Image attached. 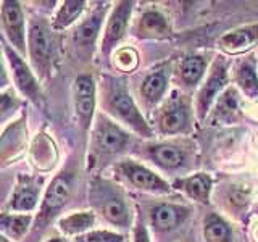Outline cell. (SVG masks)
<instances>
[{"instance_id":"cell-21","label":"cell","mask_w":258,"mask_h":242,"mask_svg":"<svg viewBox=\"0 0 258 242\" xmlns=\"http://www.w3.org/2000/svg\"><path fill=\"white\" fill-rule=\"evenodd\" d=\"M95 221L94 213L89 212H81V213H73L60 220V229L67 234V236H81L84 231H87Z\"/></svg>"},{"instance_id":"cell-10","label":"cell","mask_w":258,"mask_h":242,"mask_svg":"<svg viewBox=\"0 0 258 242\" xmlns=\"http://www.w3.org/2000/svg\"><path fill=\"white\" fill-rule=\"evenodd\" d=\"M94 141L100 152L118 153L127 145L129 137L121 128L113 125L107 118L100 116L94 131Z\"/></svg>"},{"instance_id":"cell-32","label":"cell","mask_w":258,"mask_h":242,"mask_svg":"<svg viewBox=\"0 0 258 242\" xmlns=\"http://www.w3.org/2000/svg\"><path fill=\"white\" fill-rule=\"evenodd\" d=\"M256 237H258V229H256Z\"/></svg>"},{"instance_id":"cell-20","label":"cell","mask_w":258,"mask_h":242,"mask_svg":"<svg viewBox=\"0 0 258 242\" xmlns=\"http://www.w3.org/2000/svg\"><path fill=\"white\" fill-rule=\"evenodd\" d=\"M37 196H39V189L36 184H32L31 181L20 183L16 186V191L12 197L10 208L18 210V212H29V210L36 207Z\"/></svg>"},{"instance_id":"cell-12","label":"cell","mask_w":258,"mask_h":242,"mask_svg":"<svg viewBox=\"0 0 258 242\" xmlns=\"http://www.w3.org/2000/svg\"><path fill=\"white\" fill-rule=\"evenodd\" d=\"M103 13L105 12H95L92 13L86 21H83L79 26L75 29V34H73V44L79 50H86L92 52L94 42L99 34L100 26H102V20H103Z\"/></svg>"},{"instance_id":"cell-26","label":"cell","mask_w":258,"mask_h":242,"mask_svg":"<svg viewBox=\"0 0 258 242\" xmlns=\"http://www.w3.org/2000/svg\"><path fill=\"white\" fill-rule=\"evenodd\" d=\"M152 158L163 168H177L182 165L184 155L173 145H155L150 150Z\"/></svg>"},{"instance_id":"cell-27","label":"cell","mask_w":258,"mask_h":242,"mask_svg":"<svg viewBox=\"0 0 258 242\" xmlns=\"http://www.w3.org/2000/svg\"><path fill=\"white\" fill-rule=\"evenodd\" d=\"M237 111H239L237 92L234 91V89H226V91L220 95V99H218L216 115L226 121H231L237 115Z\"/></svg>"},{"instance_id":"cell-14","label":"cell","mask_w":258,"mask_h":242,"mask_svg":"<svg viewBox=\"0 0 258 242\" xmlns=\"http://www.w3.org/2000/svg\"><path fill=\"white\" fill-rule=\"evenodd\" d=\"M137 32H139L141 37L163 39L169 36V24L161 13L155 10H149L141 16Z\"/></svg>"},{"instance_id":"cell-13","label":"cell","mask_w":258,"mask_h":242,"mask_svg":"<svg viewBox=\"0 0 258 242\" xmlns=\"http://www.w3.org/2000/svg\"><path fill=\"white\" fill-rule=\"evenodd\" d=\"M185 216H187V208L179 205L163 204L153 208L152 223L158 231H168L176 228L179 223H182Z\"/></svg>"},{"instance_id":"cell-19","label":"cell","mask_w":258,"mask_h":242,"mask_svg":"<svg viewBox=\"0 0 258 242\" xmlns=\"http://www.w3.org/2000/svg\"><path fill=\"white\" fill-rule=\"evenodd\" d=\"M166 84H168V78L165 71H157L149 75L144 79L141 87V94L144 97V100L149 105L157 103L166 92Z\"/></svg>"},{"instance_id":"cell-28","label":"cell","mask_w":258,"mask_h":242,"mask_svg":"<svg viewBox=\"0 0 258 242\" xmlns=\"http://www.w3.org/2000/svg\"><path fill=\"white\" fill-rule=\"evenodd\" d=\"M137 53L134 48H121L115 55V67L121 71H133L137 67Z\"/></svg>"},{"instance_id":"cell-23","label":"cell","mask_w":258,"mask_h":242,"mask_svg":"<svg viewBox=\"0 0 258 242\" xmlns=\"http://www.w3.org/2000/svg\"><path fill=\"white\" fill-rule=\"evenodd\" d=\"M205 67H207V63L202 56H199V55L185 56L181 63V68H179L182 83L185 86H196L202 79V76H204Z\"/></svg>"},{"instance_id":"cell-7","label":"cell","mask_w":258,"mask_h":242,"mask_svg":"<svg viewBox=\"0 0 258 242\" xmlns=\"http://www.w3.org/2000/svg\"><path fill=\"white\" fill-rule=\"evenodd\" d=\"M226 83H228L226 65L223 60H216L205 86L200 89L199 97H197V113H199L200 119H204L207 116V113L210 110V105H212L216 97L221 94Z\"/></svg>"},{"instance_id":"cell-15","label":"cell","mask_w":258,"mask_h":242,"mask_svg":"<svg viewBox=\"0 0 258 242\" xmlns=\"http://www.w3.org/2000/svg\"><path fill=\"white\" fill-rule=\"evenodd\" d=\"M187 110H185L181 103L171 102L165 108V111L160 115V131L163 134H176L181 133L187 126Z\"/></svg>"},{"instance_id":"cell-2","label":"cell","mask_w":258,"mask_h":242,"mask_svg":"<svg viewBox=\"0 0 258 242\" xmlns=\"http://www.w3.org/2000/svg\"><path fill=\"white\" fill-rule=\"evenodd\" d=\"M28 44L32 68L39 76H48L53 62V39L48 28L40 23H32Z\"/></svg>"},{"instance_id":"cell-31","label":"cell","mask_w":258,"mask_h":242,"mask_svg":"<svg viewBox=\"0 0 258 242\" xmlns=\"http://www.w3.org/2000/svg\"><path fill=\"white\" fill-rule=\"evenodd\" d=\"M47 242H68V240H64V239H58V237H55V239H50V240H47Z\"/></svg>"},{"instance_id":"cell-22","label":"cell","mask_w":258,"mask_h":242,"mask_svg":"<svg viewBox=\"0 0 258 242\" xmlns=\"http://www.w3.org/2000/svg\"><path fill=\"white\" fill-rule=\"evenodd\" d=\"M32 216L31 215H7L4 213L0 218V228L4 236L12 239H21L26 234Z\"/></svg>"},{"instance_id":"cell-11","label":"cell","mask_w":258,"mask_h":242,"mask_svg":"<svg viewBox=\"0 0 258 242\" xmlns=\"http://www.w3.org/2000/svg\"><path fill=\"white\" fill-rule=\"evenodd\" d=\"M258 42V26H245L224 34L218 44L226 53H242Z\"/></svg>"},{"instance_id":"cell-4","label":"cell","mask_w":258,"mask_h":242,"mask_svg":"<svg viewBox=\"0 0 258 242\" xmlns=\"http://www.w3.org/2000/svg\"><path fill=\"white\" fill-rule=\"evenodd\" d=\"M75 95V108L83 131H87L92 125L94 110H95V83L92 76L83 75L75 81L73 87Z\"/></svg>"},{"instance_id":"cell-6","label":"cell","mask_w":258,"mask_h":242,"mask_svg":"<svg viewBox=\"0 0 258 242\" xmlns=\"http://www.w3.org/2000/svg\"><path fill=\"white\" fill-rule=\"evenodd\" d=\"M133 5H134L133 2H118L115 8H113L108 23H107V28H105L103 40H102V52L105 55H108L111 52V48L126 34L127 21L133 12Z\"/></svg>"},{"instance_id":"cell-25","label":"cell","mask_w":258,"mask_h":242,"mask_svg":"<svg viewBox=\"0 0 258 242\" xmlns=\"http://www.w3.org/2000/svg\"><path fill=\"white\" fill-rule=\"evenodd\" d=\"M84 5L86 2H83V0H67V2H63L55 16L53 26L56 29L68 28L70 24H73L79 18V15L84 10Z\"/></svg>"},{"instance_id":"cell-8","label":"cell","mask_w":258,"mask_h":242,"mask_svg":"<svg viewBox=\"0 0 258 242\" xmlns=\"http://www.w3.org/2000/svg\"><path fill=\"white\" fill-rule=\"evenodd\" d=\"M71 196V176L68 173H61L50 183L45 192L42 204V220L50 221L52 218L67 205Z\"/></svg>"},{"instance_id":"cell-18","label":"cell","mask_w":258,"mask_h":242,"mask_svg":"<svg viewBox=\"0 0 258 242\" xmlns=\"http://www.w3.org/2000/svg\"><path fill=\"white\" fill-rule=\"evenodd\" d=\"M236 81H237L239 87L244 91V94H247L248 97L258 95V75H256L255 60L252 56L239 63L237 73H236Z\"/></svg>"},{"instance_id":"cell-24","label":"cell","mask_w":258,"mask_h":242,"mask_svg":"<svg viewBox=\"0 0 258 242\" xmlns=\"http://www.w3.org/2000/svg\"><path fill=\"white\" fill-rule=\"evenodd\" d=\"M204 236L207 242H231L232 231L224 220L216 215H212L205 220Z\"/></svg>"},{"instance_id":"cell-5","label":"cell","mask_w":258,"mask_h":242,"mask_svg":"<svg viewBox=\"0 0 258 242\" xmlns=\"http://www.w3.org/2000/svg\"><path fill=\"white\" fill-rule=\"evenodd\" d=\"M2 26L7 39L18 52H26V32H24V16L18 2L4 0L2 2Z\"/></svg>"},{"instance_id":"cell-1","label":"cell","mask_w":258,"mask_h":242,"mask_svg":"<svg viewBox=\"0 0 258 242\" xmlns=\"http://www.w3.org/2000/svg\"><path fill=\"white\" fill-rule=\"evenodd\" d=\"M105 107L108 108L113 116L121 119L127 126H131L134 131L147 137L150 136V128L137 110L131 94L126 91V86L123 83L113 81L107 87V91H105Z\"/></svg>"},{"instance_id":"cell-17","label":"cell","mask_w":258,"mask_h":242,"mask_svg":"<svg viewBox=\"0 0 258 242\" xmlns=\"http://www.w3.org/2000/svg\"><path fill=\"white\" fill-rule=\"evenodd\" d=\"M100 212L110 223L121 226V228H126L129 221H131V215H129L126 204L123 202V199L116 196L105 197V202H102L100 205Z\"/></svg>"},{"instance_id":"cell-30","label":"cell","mask_w":258,"mask_h":242,"mask_svg":"<svg viewBox=\"0 0 258 242\" xmlns=\"http://www.w3.org/2000/svg\"><path fill=\"white\" fill-rule=\"evenodd\" d=\"M134 242H150L149 232H147V229H145L142 221L137 223L136 229H134Z\"/></svg>"},{"instance_id":"cell-3","label":"cell","mask_w":258,"mask_h":242,"mask_svg":"<svg viewBox=\"0 0 258 242\" xmlns=\"http://www.w3.org/2000/svg\"><path fill=\"white\" fill-rule=\"evenodd\" d=\"M4 53L7 56L8 63H10L15 84L20 89V92L23 95H26L31 102L40 105L42 103V92H40V87L37 84L34 75H32V71L29 70V67L10 45H7V44L4 45Z\"/></svg>"},{"instance_id":"cell-16","label":"cell","mask_w":258,"mask_h":242,"mask_svg":"<svg viewBox=\"0 0 258 242\" xmlns=\"http://www.w3.org/2000/svg\"><path fill=\"white\" fill-rule=\"evenodd\" d=\"M174 186L177 189L184 191L190 199L202 202V204H207L210 197V189H212V179H210L208 174L199 173L196 176L176 181Z\"/></svg>"},{"instance_id":"cell-29","label":"cell","mask_w":258,"mask_h":242,"mask_svg":"<svg viewBox=\"0 0 258 242\" xmlns=\"http://www.w3.org/2000/svg\"><path fill=\"white\" fill-rule=\"evenodd\" d=\"M76 242H123V236L110 231H91L78 236Z\"/></svg>"},{"instance_id":"cell-9","label":"cell","mask_w":258,"mask_h":242,"mask_svg":"<svg viewBox=\"0 0 258 242\" xmlns=\"http://www.w3.org/2000/svg\"><path fill=\"white\" fill-rule=\"evenodd\" d=\"M119 169H121V173L127 177L129 183L142 191L155 192V194L169 192L168 183H165L160 176L152 173L150 169H147L145 166L137 165L134 161H124V163L119 165Z\"/></svg>"}]
</instances>
